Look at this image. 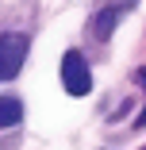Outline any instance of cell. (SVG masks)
<instances>
[{"label":"cell","instance_id":"1","mask_svg":"<svg viewBox=\"0 0 146 150\" xmlns=\"http://www.w3.org/2000/svg\"><path fill=\"white\" fill-rule=\"evenodd\" d=\"M27 35H0V81H12L27 62Z\"/></svg>","mask_w":146,"mask_h":150},{"label":"cell","instance_id":"2","mask_svg":"<svg viewBox=\"0 0 146 150\" xmlns=\"http://www.w3.org/2000/svg\"><path fill=\"white\" fill-rule=\"evenodd\" d=\"M62 81H66V93L69 96H85L92 88V73H89V62H85L81 50H69L62 58Z\"/></svg>","mask_w":146,"mask_h":150},{"label":"cell","instance_id":"3","mask_svg":"<svg viewBox=\"0 0 146 150\" xmlns=\"http://www.w3.org/2000/svg\"><path fill=\"white\" fill-rule=\"evenodd\" d=\"M23 123V104L16 96H0V127H16Z\"/></svg>","mask_w":146,"mask_h":150},{"label":"cell","instance_id":"4","mask_svg":"<svg viewBox=\"0 0 146 150\" xmlns=\"http://www.w3.org/2000/svg\"><path fill=\"white\" fill-rule=\"evenodd\" d=\"M115 23H119V12L115 8H108V12H100L96 19H92V35L104 42V39H111V31H115Z\"/></svg>","mask_w":146,"mask_h":150},{"label":"cell","instance_id":"5","mask_svg":"<svg viewBox=\"0 0 146 150\" xmlns=\"http://www.w3.org/2000/svg\"><path fill=\"white\" fill-rule=\"evenodd\" d=\"M135 81H138V85H146V69H138V73H135Z\"/></svg>","mask_w":146,"mask_h":150},{"label":"cell","instance_id":"6","mask_svg":"<svg viewBox=\"0 0 146 150\" xmlns=\"http://www.w3.org/2000/svg\"><path fill=\"white\" fill-rule=\"evenodd\" d=\"M135 127H146V108H142V115H138V123H135Z\"/></svg>","mask_w":146,"mask_h":150},{"label":"cell","instance_id":"7","mask_svg":"<svg viewBox=\"0 0 146 150\" xmlns=\"http://www.w3.org/2000/svg\"><path fill=\"white\" fill-rule=\"evenodd\" d=\"M127 4H138V0H127Z\"/></svg>","mask_w":146,"mask_h":150}]
</instances>
